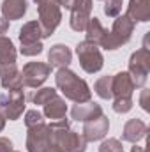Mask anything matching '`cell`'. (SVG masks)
<instances>
[{
  "instance_id": "cell-1",
  "label": "cell",
  "mask_w": 150,
  "mask_h": 152,
  "mask_svg": "<svg viewBox=\"0 0 150 152\" xmlns=\"http://www.w3.org/2000/svg\"><path fill=\"white\" fill-rule=\"evenodd\" d=\"M50 127V143L51 149L57 152H85L87 151V140L83 134L69 127V122L66 118L53 120L48 124Z\"/></svg>"
},
{
  "instance_id": "cell-2",
  "label": "cell",
  "mask_w": 150,
  "mask_h": 152,
  "mask_svg": "<svg viewBox=\"0 0 150 152\" xmlns=\"http://www.w3.org/2000/svg\"><path fill=\"white\" fill-rule=\"evenodd\" d=\"M55 85L64 94V97L73 103H87L92 99V90L88 83L79 76H76V73L71 71L69 67H62L57 71Z\"/></svg>"
},
{
  "instance_id": "cell-3",
  "label": "cell",
  "mask_w": 150,
  "mask_h": 152,
  "mask_svg": "<svg viewBox=\"0 0 150 152\" xmlns=\"http://www.w3.org/2000/svg\"><path fill=\"white\" fill-rule=\"evenodd\" d=\"M133 30H134V23L125 16V14H120V16H117V20L113 21V27L111 30L108 32L106 30V34H104V37L101 41V48H104V50H118L122 44H127L131 37H133Z\"/></svg>"
},
{
  "instance_id": "cell-4",
  "label": "cell",
  "mask_w": 150,
  "mask_h": 152,
  "mask_svg": "<svg viewBox=\"0 0 150 152\" xmlns=\"http://www.w3.org/2000/svg\"><path fill=\"white\" fill-rule=\"evenodd\" d=\"M76 55H78V60H79V66L85 73L88 75H94V73H99L104 66V57L99 50L97 44L94 42H88V41H83L76 46Z\"/></svg>"
},
{
  "instance_id": "cell-5",
  "label": "cell",
  "mask_w": 150,
  "mask_h": 152,
  "mask_svg": "<svg viewBox=\"0 0 150 152\" xmlns=\"http://www.w3.org/2000/svg\"><path fill=\"white\" fill-rule=\"evenodd\" d=\"M129 76L134 85V88H143L147 83L150 73V51L147 48H141L134 51L129 58Z\"/></svg>"
},
{
  "instance_id": "cell-6",
  "label": "cell",
  "mask_w": 150,
  "mask_h": 152,
  "mask_svg": "<svg viewBox=\"0 0 150 152\" xmlns=\"http://www.w3.org/2000/svg\"><path fill=\"white\" fill-rule=\"evenodd\" d=\"M37 14H39V25H41V30H42V39L50 37L57 27L60 25L62 21V11L60 7L57 5L55 0H46L44 4L37 5Z\"/></svg>"
},
{
  "instance_id": "cell-7",
  "label": "cell",
  "mask_w": 150,
  "mask_h": 152,
  "mask_svg": "<svg viewBox=\"0 0 150 152\" xmlns=\"http://www.w3.org/2000/svg\"><path fill=\"white\" fill-rule=\"evenodd\" d=\"M25 112V94L23 88L9 90L7 94L0 96V113L7 120H18Z\"/></svg>"
},
{
  "instance_id": "cell-8",
  "label": "cell",
  "mask_w": 150,
  "mask_h": 152,
  "mask_svg": "<svg viewBox=\"0 0 150 152\" xmlns=\"http://www.w3.org/2000/svg\"><path fill=\"white\" fill-rule=\"evenodd\" d=\"M51 75V67L46 62H28L21 69V83L27 88H39Z\"/></svg>"
},
{
  "instance_id": "cell-9",
  "label": "cell",
  "mask_w": 150,
  "mask_h": 152,
  "mask_svg": "<svg viewBox=\"0 0 150 152\" xmlns=\"http://www.w3.org/2000/svg\"><path fill=\"white\" fill-rule=\"evenodd\" d=\"M50 143V127L48 124H39L34 127H27V151L28 152H48Z\"/></svg>"
},
{
  "instance_id": "cell-10",
  "label": "cell",
  "mask_w": 150,
  "mask_h": 152,
  "mask_svg": "<svg viewBox=\"0 0 150 152\" xmlns=\"http://www.w3.org/2000/svg\"><path fill=\"white\" fill-rule=\"evenodd\" d=\"M69 11H71V18H69L71 28L74 32H85V27L92 12V0H74Z\"/></svg>"
},
{
  "instance_id": "cell-11",
  "label": "cell",
  "mask_w": 150,
  "mask_h": 152,
  "mask_svg": "<svg viewBox=\"0 0 150 152\" xmlns=\"http://www.w3.org/2000/svg\"><path fill=\"white\" fill-rule=\"evenodd\" d=\"M108 129H110V120L103 113L99 117H95V118L87 120L83 124V133L81 134L87 142H99L108 134Z\"/></svg>"
},
{
  "instance_id": "cell-12",
  "label": "cell",
  "mask_w": 150,
  "mask_h": 152,
  "mask_svg": "<svg viewBox=\"0 0 150 152\" xmlns=\"http://www.w3.org/2000/svg\"><path fill=\"white\" fill-rule=\"evenodd\" d=\"M147 133H149V127H147V124L141 118H129L124 124L122 140L129 142V143H138V142H141L147 136Z\"/></svg>"
},
{
  "instance_id": "cell-13",
  "label": "cell",
  "mask_w": 150,
  "mask_h": 152,
  "mask_svg": "<svg viewBox=\"0 0 150 152\" xmlns=\"http://www.w3.org/2000/svg\"><path fill=\"white\" fill-rule=\"evenodd\" d=\"M0 85L7 90H18L23 88L21 83V71L16 64H4L0 66Z\"/></svg>"
},
{
  "instance_id": "cell-14",
  "label": "cell",
  "mask_w": 150,
  "mask_h": 152,
  "mask_svg": "<svg viewBox=\"0 0 150 152\" xmlns=\"http://www.w3.org/2000/svg\"><path fill=\"white\" fill-rule=\"evenodd\" d=\"M73 60V51L66 46V44H53L48 51V66L53 67H67Z\"/></svg>"
},
{
  "instance_id": "cell-15",
  "label": "cell",
  "mask_w": 150,
  "mask_h": 152,
  "mask_svg": "<svg viewBox=\"0 0 150 152\" xmlns=\"http://www.w3.org/2000/svg\"><path fill=\"white\" fill-rule=\"evenodd\" d=\"M111 90H113V99L115 97H133V92L136 88H134L127 71H120V73L113 75Z\"/></svg>"
},
{
  "instance_id": "cell-16",
  "label": "cell",
  "mask_w": 150,
  "mask_h": 152,
  "mask_svg": "<svg viewBox=\"0 0 150 152\" xmlns=\"http://www.w3.org/2000/svg\"><path fill=\"white\" fill-rule=\"evenodd\" d=\"M103 115V108L101 104L94 103V101H87V103H76L71 110V117L78 120V122H87L90 118H95Z\"/></svg>"
},
{
  "instance_id": "cell-17",
  "label": "cell",
  "mask_w": 150,
  "mask_h": 152,
  "mask_svg": "<svg viewBox=\"0 0 150 152\" xmlns=\"http://www.w3.org/2000/svg\"><path fill=\"white\" fill-rule=\"evenodd\" d=\"M133 23H147L150 21V0H129L127 14Z\"/></svg>"
},
{
  "instance_id": "cell-18",
  "label": "cell",
  "mask_w": 150,
  "mask_h": 152,
  "mask_svg": "<svg viewBox=\"0 0 150 152\" xmlns=\"http://www.w3.org/2000/svg\"><path fill=\"white\" fill-rule=\"evenodd\" d=\"M27 7H28L27 0H4L0 9L7 21H14L23 18V14L27 12Z\"/></svg>"
},
{
  "instance_id": "cell-19",
  "label": "cell",
  "mask_w": 150,
  "mask_h": 152,
  "mask_svg": "<svg viewBox=\"0 0 150 152\" xmlns=\"http://www.w3.org/2000/svg\"><path fill=\"white\" fill-rule=\"evenodd\" d=\"M66 113H67V104H66V101H64L62 97H58V96L53 97L50 103H46V104H44V110H42V115H44L50 122L66 118Z\"/></svg>"
},
{
  "instance_id": "cell-20",
  "label": "cell",
  "mask_w": 150,
  "mask_h": 152,
  "mask_svg": "<svg viewBox=\"0 0 150 152\" xmlns=\"http://www.w3.org/2000/svg\"><path fill=\"white\" fill-rule=\"evenodd\" d=\"M20 42L21 44H30V42H41L42 39V30H41V25H39L37 20L34 21H28L25 23L21 28H20Z\"/></svg>"
},
{
  "instance_id": "cell-21",
  "label": "cell",
  "mask_w": 150,
  "mask_h": 152,
  "mask_svg": "<svg viewBox=\"0 0 150 152\" xmlns=\"http://www.w3.org/2000/svg\"><path fill=\"white\" fill-rule=\"evenodd\" d=\"M104 34H106V28L101 25V21H99V18H92L90 16V20H88V23H87V27H85V36L87 39L85 41H88V42H94V44H101V41L104 37Z\"/></svg>"
},
{
  "instance_id": "cell-22",
  "label": "cell",
  "mask_w": 150,
  "mask_h": 152,
  "mask_svg": "<svg viewBox=\"0 0 150 152\" xmlns=\"http://www.w3.org/2000/svg\"><path fill=\"white\" fill-rule=\"evenodd\" d=\"M16 48L12 41L5 36H0V66L4 64H16Z\"/></svg>"
},
{
  "instance_id": "cell-23",
  "label": "cell",
  "mask_w": 150,
  "mask_h": 152,
  "mask_svg": "<svg viewBox=\"0 0 150 152\" xmlns=\"http://www.w3.org/2000/svg\"><path fill=\"white\" fill-rule=\"evenodd\" d=\"M111 81H113V75H106V76H101V78L94 83V90H95V94H97L101 99H104V101L113 99Z\"/></svg>"
},
{
  "instance_id": "cell-24",
  "label": "cell",
  "mask_w": 150,
  "mask_h": 152,
  "mask_svg": "<svg viewBox=\"0 0 150 152\" xmlns=\"http://www.w3.org/2000/svg\"><path fill=\"white\" fill-rule=\"evenodd\" d=\"M53 97H57V90L51 88V87H42V88H39L30 99H32L34 104H41V106H44V104L50 103Z\"/></svg>"
},
{
  "instance_id": "cell-25",
  "label": "cell",
  "mask_w": 150,
  "mask_h": 152,
  "mask_svg": "<svg viewBox=\"0 0 150 152\" xmlns=\"http://www.w3.org/2000/svg\"><path fill=\"white\" fill-rule=\"evenodd\" d=\"M124 0H104V14L108 18H117L122 14Z\"/></svg>"
},
{
  "instance_id": "cell-26",
  "label": "cell",
  "mask_w": 150,
  "mask_h": 152,
  "mask_svg": "<svg viewBox=\"0 0 150 152\" xmlns=\"http://www.w3.org/2000/svg\"><path fill=\"white\" fill-rule=\"evenodd\" d=\"M133 108V97H115L113 99V112L115 113H127Z\"/></svg>"
},
{
  "instance_id": "cell-27",
  "label": "cell",
  "mask_w": 150,
  "mask_h": 152,
  "mask_svg": "<svg viewBox=\"0 0 150 152\" xmlns=\"http://www.w3.org/2000/svg\"><path fill=\"white\" fill-rule=\"evenodd\" d=\"M39 124H44V115L39 110H28L25 113V126L34 127V126H39Z\"/></svg>"
},
{
  "instance_id": "cell-28",
  "label": "cell",
  "mask_w": 150,
  "mask_h": 152,
  "mask_svg": "<svg viewBox=\"0 0 150 152\" xmlns=\"http://www.w3.org/2000/svg\"><path fill=\"white\" fill-rule=\"evenodd\" d=\"M42 42H30V44H21L20 48V53L25 55V57H36L42 51Z\"/></svg>"
},
{
  "instance_id": "cell-29",
  "label": "cell",
  "mask_w": 150,
  "mask_h": 152,
  "mask_svg": "<svg viewBox=\"0 0 150 152\" xmlns=\"http://www.w3.org/2000/svg\"><path fill=\"white\" fill-rule=\"evenodd\" d=\"M122 151V143H120V140H117V138H108V140H104L103 143H101V147H99V152H120Z\"/></svg>"
},
{
  "instance_id": "cell-30",
  "label": "cell",
  "mask_w": 150,
  "mask_h": 152,
  "mask_svg": "<svg viewBox=\"0 0 150 152\" xmlns=\"http://www.w3.org/2000/svg\"><path fill=\"white\" fill-rule=\"evenodd\" d=\"M140 106L145 112H150V90L145 87L141 88V94H140Z\"/></svg>"
},
{
  "instance_id": "cell-31",
  "label": "cell",
  "mask_w": 150,
  "mask_h": 152,
  "mask_svg": "<svg viewBox=\"0 0 150 152\" xmlns=\"http://www.w3.org/2000/svg\"><path fill=\"white\" fill-rule=\"evenodd\" d=\"M12 151V142L5 136H0V152H11Z\"/></svg>"
},
{
  "instance_id": "cell-32",
  "label": "cell",
  "mask_w": 150,
  "mask_h": 152,
  "mask_svg": "<svg viewBox=\"0 0 150 152\" xmlns=\"http://www.w3.org/2000/svg\"><path fill=\"white\" fill-rule=\"evenodd\" d=\"M9 30V21L5 18H0V36H4Z\"/></svg>"
},
{
  "instance_id": "cell-33",
  "label": "cell",
  "mask_w": 150,
  "mask_h": 152,
  "mask_svg": "<svg viewBox=\"0 0 150 152\" xmlns=\"http://www.w3.org/2000/svg\"><path fill=\"white\" fill-rule=\"evenodd\" d=\"M55 2H57L58 7H66V9H71L73 4H74V0H55Z\"/></svg>"
},
{
  "instance_id": "cell-34",
  "label": "cell",
  "mask_w": 150,
  "mask_h": 152,
  "mask_svg": "<svg viewBox=\"0 0 150 152\" xmlns=\"http://www.w3.org/2000/svg\"><path fill=\"white\" fill-rule=\"evenodd\" d=\"M4 127H5V118H4V115L0 113V133L4 131Z\"/></svg>"
},
{
  "instance_id": "cell-35",
  "label": "cell",
  "mask_w": 150,
  "mask_h": 152,
  "mask_svg": "<svg viewBox=\"0 0 150 152\" xmlns=\"http://www.w3.org/2000/svg\"><path fill=\"white\" fill-rule=\"evenodd\" d=\"M131 152H145V151H143V149H141V147H138V145H136V143H134V147H133V149H131Z\"/></svg>"
},
{
  "instance_id": "cell-36",
  "label": "cell",
  "mask_w": 150,
  "mask_h": 152,
  "mask_svg": "<svg viewBox=\"0 0 150 152\" xmlns=\"http://www.w3.org/2000/svg\"><path fill=\"white\" fill-rule=\"evenodd\" d=\"M34 2H36V4H37V5H41V4H44V2H46V0H34Z\"/></svg>"
},
{
  "instance_id": "cell-37",
  "label": "cell",
  "mask_w": 150,
  "mask_h": 152,
  "mask_svg": "<svg viewBox=\"0 0 150 152\" xmlns=\"http://www.w3.org/2000/svg\"><path fill=\"white\" fill-rule=\"evenodd\" d=\"M48 152H57V151H55V149H50V151H48Z\"/></svg>"
},
{
  "instance_id": "cell-38",
  "label": "cell",
  "mask_w": 150,
  "mask_h": 152,
  "mask_svg": "<svg viewBox=\"0 0 150 152\" xmlns=\"http://www.w3.org/2000/svg\"><path fill=\"white\" fill-rule=\"evenodd\" d=\"M11 152H18V151H11Z\"/></svg>"
},
{
  "instance_id": "cell-39",
  "label": "cell",
  "mask_w": 150,
  "mask_h": 152,
  "mask_svg": "<svg viewBox=\"0 0 150 152\" xmlns=\"http://www.w3.org/2000/svg\"><path fill=\"white\" fill-rule=\"evenodd\" d=\"M99 2H104V0H99Z\"/></svg>"
},
{
  "instance_id": "cell-40",
  "label": "cell",
  "mask_w": 150,
  "mask_h": 152,
  "mask_svg": "<svg viewBox=\"0 0 150 152\" xmlns=\"http://www.w3.org/2000/svg\"><path fill=\"white\" fill-rule=\"evenodd\" d=\"M120 152H124V151H120Z\"/></svg>"
}]
</instances>
